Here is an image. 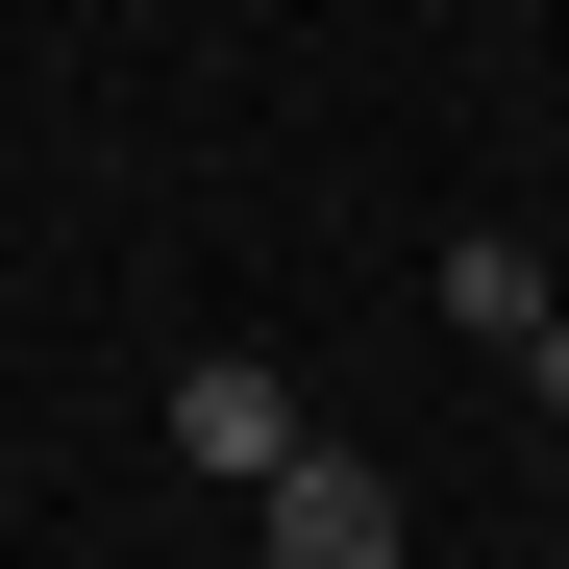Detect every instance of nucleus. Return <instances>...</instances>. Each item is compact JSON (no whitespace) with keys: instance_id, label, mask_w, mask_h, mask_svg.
Returning <instances> with one entry per match:
<instances>
[{"instance_id":"f257e3e1","label":"nucleus","mask_w":569,"mask_h":569,"mask_svg":"<svg viewBox=\"0 0 569 569\" xmlns=\"http://www.w3.org/2000/svg\"><path fill=\"white\" fill-rule=\"evenodd\" d=\"M248 545H272V569H397V545H421V496H397L371 446H298V470L248 496Z\"/></svg>"},{"instance_id":"f03ea898","label":"nucleus","mask_w":569,"mask_h":569,"mask_svg":"<svg viewBox=\"0 0 569 569\" xmlns=\"http://www.w3.org/2000/svg\"><path fill=\"white\" fill-rule=\"evenodd\" d=\"M173 446H199V470H223V496H272V470H298L322 421H298V397H272V347H199V371H173Z\"/></svg>"},{"instance_id":"7ed1b4c3","label":"nucleus","mask_w":569,"mask_h":569,"mask_svg":"<svg viewBox=\"0 0 569 569\" xmlns=\"http://www.w3.org/2000/svg\"><path fill=\"white\" fill-rule=\"evenodd\" d=\"M446 322H470V347H545V248H520V223H446Z\"/></svg>"},{"instance_id":"20e7f679","label":"nucleus","mask_w":569,"mask_h":569,"mask_svg":"<svg viewBox=\"0 0 569 569\" xmlns=\"http://www.w3.org/2000/svg\"><path fill=\"white\" fill-rule=\"evenodd\" d=\"M520 397H545V421H569V298H545V347H520Z\"/></svg>"}]
</instances>
